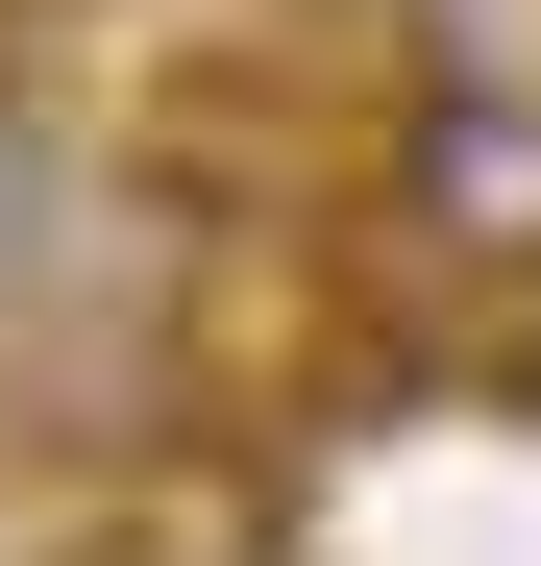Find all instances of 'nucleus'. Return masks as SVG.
I'll return each mask as SVG.
<instances>
[{
  "label": "nucleus",
  "mask_w": 541,
  "mask_h": 566,
  "mask_svg": "<svg viewBox=\"0 0 541 566\" xmlns=\"http://www.w3.org/2000/svg\"><path fill=\"white\" fill-rule=\"evenodd\" d=\"M370 222L443 271V296H541V74H517V50H443V74H418Z\"/></svg>",
  "instance_id": "1"
},
{
  "label": "nucleus",
  "mask_w": 541,
  "mask_h": 566,
  "mask_svg": "<svg viewBox=\"0 0 541 566\" xmlns=\"http://www.w3.org/2000/svg\"><path fill=\"white\" fill-rule=\"evenodd\" d=\"M50 566H296V542H270V468L246 443H172V468H124V493H50Z\"/></svg>",
  "instance_id": "2"
},
{
  "label": "nucleus",
  "mask_w": 541,
  "mask_h": 566,
  "mask_svg": "<svg viewBox=\"0 0 541 566\" xmlns=\"http://www.w3.org/2000/svg\"><path fill=\"white\" fill-rule=\"evenodd\" d=\"M50 247H74V148H50V99H25V50H0V321H25Z\"/></svg>",
  "instance_id": "3"
}]
</instances>
